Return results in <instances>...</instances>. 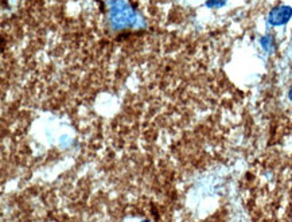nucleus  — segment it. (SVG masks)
Listing matches in <instances>:
<instances>
[{
    "label": "nucleus",
    "instance_id": "nucleus-1",
    "mask_svg": "<svg viewBox=\"0 0 292 222\" xmlns=\"http://www.w3.org/2000/svg\"><path fill=\"white\" fill-rule=\"evenodd\" d=\"M292 16V8L288 7V5H280V7H276L271 11L269 14V23L272 26H282V24H286L288 20L291 19Z\"/></svg>",
    "mask_w": 292,
    "mask_h": 222
},
{
    "label": "nucleus",
    "instance_id": "nucleus-2",
    "mask_svg": "<svg viewBox=\"0 0 292 222\" xmlns=\"http://www.w3.org/2000/svg\"><path fill=\"white\" fill-rule=\"evenodd\" d=\"M226 0H207V7H222L225 4Z\"/></svg>",
    "mask_w": 292,
    "mask_h": 222
},
{
    "label": "nucleus",
    "instance_id": "nucleus-3",
    "mask_svg": "<svg viewBox=\"0 0 292 222\" xmlns=\"http://www.w3.org/2000/svg\"><path fill=\"white\" fill-rule=\"evenodd\" d=\"M290 97H291V98H292V90H291V92H290Z\"/></svg>",
    "mask_w": 292,
    "mask_h": 222
}]
</instances>
